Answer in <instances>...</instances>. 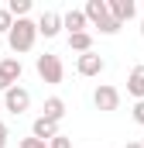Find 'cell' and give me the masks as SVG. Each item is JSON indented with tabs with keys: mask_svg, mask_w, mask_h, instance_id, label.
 Listing matches in <instances>:
<instances>
[{
	"mask_svg": "<svg viewBox=\"0 0 144 148\" xmlns=\"http://www.w3.org/2000/svg\"><path fill=\"white\" fill-rule=\"evenodd\" d=\"M82 10H86L89 24H93V28H100V35H117V31L124 28V24L110 14V3H107V0H89Z\"/></svg>",
	"mask_w": 144,
	"mask_h": 148,
	"instance_id": "obj_1",
	"label": "cell"
},
{
	"mask_svg": "<svg viewBox=\"0 0 144 148\" xmlns=\"http://www.w3.org/2000/svg\"><path fill=\"white\" fill-rule=\"evenodd\" d=\"M35 38H38V21L21 17V21H14V28L7 35V45H10V52H31L35 48Z\"/></svg>",
	"mask_w": 144,
	"mask_h": 148,
	"instance_id": "obj_2",
	"label": "cell"
},
{
	"mask_svg": "<svg viewBox=\"0 0 144 148\" xmlns=\"http://www.w3.org/2000/svg\"><path fill=\"white\" fill-rule=\"evenodd\" d=\"M35 69H38V76H41V83H52V86H58V83L65 79V66H62V59L52 55V52L38 55V59H35Z\"/></svg>",
	"mask_w": 144,
	"mask_h": 148,
	"instance_id": "obj_3",
	"label": "cell"
},
{
	"mask_svg": "<svg viewBox=\"0 0 144 148\" xmlns=\"http://www.w3.org/2000/svg\"><path fill=\"white\" fill-rule=\"evenodd\" d=\"M93 103H96V110L100 114H113L120 110V90L117 86H96V93H93Z\"/></svg>",
	"mask_w": 144,
	"mask_h": 148,
	"instance_id": "obj_4",
	"label": "cell"
},
{
	"mask_svg": "<svg viewBox=\"0 0 144 148\" xmlns=\"http://www.w3.org/2000/svg\"><path fill=\"white\" fill-rule=\"evenodd\" d=\"M21 59H0V93H7L10 86H21Z\"/></svg>",
	"mask_w": 144,
	"mask_h": 148,
	"instance_id": "obj_5",
	"label": "cell"
},
{
	"mask_svg": "<svg viewBox=\"0 0 144 148\" xmlns=\"http://www.w3.org/2000/svg\"><path fill=\"white\" fill-rule=\"evenodd\" d=\"M3 107L10 114H24L28 107H31V93L24 90V86H10L7 93H3Z\"/></svg>",
	"mask_w": 144,
	"mask_h": 148,
	"instance_id": "obj_6",
	"label": "cell"
},
{
	"mask_svg": "<svg viewBox=\"0 0 144 148\" xmlns=\"http://www.w3.org/2000/svg\"><path fill=\"white\" fill-rule=\"evenodd\" d=\"M103 69H107V62H103L100 52H86V55L75 59V73H79V76H100Z\"/></svg>",
	"mask_w": 144,
	"mask_h": 148,
	"instance_id": "obj_7",
	"label": "cell"
},
{
	"mask_svg": "<svg viewBox=\"0 0 144 148\" xmlns=\"http://www.w3.org/2000/svg\"><path fill=\"white\" fill-rule=\"evenodd\" d=\"M62 28H65V24H62V14H58V10H45V14L38 17V35H45V38H55Z\"/></svg>",
	"mask_w": 144,
	"mask_h": 148,
	"instance_id": "obj_8",
	"label": "cell"
},
{
	"mask_svg": "<svg viewBox=\"0 0 144 148\" xmlns=\"http://www.w3.org/2000/svg\"><path fill=\"white\" fill-rule=\"evenodd\" d=\"M62 24L69 28V35H82L89 28V17H86V10H65L62 14Z\"/></svg>",
	"mask_w": 144,
	"mask_h": 148,
	"instance_id": "obj_9",
	"label": "cell"
},
{
	"mask_svg": "<svg viewBox=\"0 0 144 148\" xmlns=\"http://www.w3.org/2000/svg\"><path fill=\"white\" fill-rule=\"evenodd\" d=\"M127 93L134 100H144V62L130 69V76H127Z\"/></svg>",
	"mask_w": 144,
	"mask_h": 148,
	"instance_id": "obj_10",
	"label": "cell"
},
{
	"mask_svg": "<svg viewBox=\"0 0 144 148\" xmlns=\"http://www.w3.org/2000/svg\"><path fill=\"white\" fill-rule=\"evenodd\" d=\"M31 134H35V138H41V141H52V138H58L62 131H58V124H55V121H45V117H38L35 124H31Z\"/></svg>",
	"mask_w": 144,
	"mask_h": 148,
	"instance_id": "obj_11",
	"label": "cell"
},
{
	"mask_svg": "<svg viewBox=\"0 0 144 148\" xmlns=\"http://www.w3.org/2000/svg\"><path fill=\"white\" fill-rule=\"evenodd\" d=\"M41 117L58 124V121L65 117V100H62V97H48V100H45V107H41Z\"/></svg>",
	"mask_w": 144,
	"mask_h": 148,
	"instance_id": "obj_12",
	"label": "cell"
},
{
	"mask_svg": "<svg viewBox=\"0 0 144 148\" xmlns=\"http://www.w3.org/2000/svg\"><path fill=\"white\" fill-rule=\"evenodd\" d=\"M110 3V14L124 24V21H130L134 14H137V7H134V0H107Z\"/></svg>",
	"mask_w": 144,
	"mask_h": 148,
	"instance_id": "obj_13",
	"label": "cell"
},
{
	"mask_svg": "<svg viewBox=\"0 0 144 148\" xmlns=\"http://www.w3.org/2000/svg\"><path fill=\"white\" fill-rule=\"evenodd\" d=\"M69 48H72V52H79V55L93 52V35H89V31H82V35H69Z\"/></svg>",
	"mask_w": 144,
	"mask_h": 148,
	"instance_id": "obj_14",
	"label": "cell"
},
{
	"mask_svg": "<svg viewBox=\"0 0 144 148\" xmlns=\"http://www.w3.org/2000/svg\"><path fill=\"white\" fill-rule=\"evenodd\" d=\"M7 10L14 14V21H21V17H28V14H31V0H10V3H7Z\"/></svg>",
	"mask_w": 144,
	"mask_h": 148,
	"instance_id": "obj_15",
	"label": "cell"
},
{
	"mask_svg": "<svg viewBox=\"0 0 144 148\" xmlns=\"http://www.w3.org/2000/svg\"><path fill=\"white\" fill-rule=\"evenodd\" d=\"M10 28H14V14L7 7H0V35H10Z\"/></svg>",
	"mask_w": 144,
	"mask_h": 148,
	"instance_id": "obj_16",
	"label": "cell"
},
{
	"mask_svg": "<svg viewBox=\"0 0 144 148\" xmlns=\"http://www.w3.org/2000/svg\"><path fill=\"white\" fill-rule=\"evenodd\" d=\"M48 148H72V138H69V134H58V138L48 141Z\"/></svg>",
	"mask_w": 144,
	"mask_h": 148,
	"instance_id": "obj_17",
	"label": "cell"
},
{
	"mask_svg": "<svg viewBox=\"0 0 144 148\" xmlns=\"http://www.w3.org/2000/svg\"><path fill=\"white\" fill-rule=\"evenodd\" d=\"M21 148H48V141H41V138L31 134V138H24V141H21Z\"/></svg>",
	"mask_w": 144,
	"mask_h": 148,
	"instance_id": "obj_18",
	"label": "cell"
},
{
	"mask_svg": "<svg viewBox=\"0 0 144 148\" xmlns=\"http://www.w3.org/2000/svg\"><path fill=\"white\" fill-rule=\"evenodd\" d=\"M130 114H134V121H137V124L144 127V100H137V103H134V110H130Z\"/></svg>",
	"mask_w": 144,
	"mask_h": 148,
	"instance_id": "obj_19",
	"label": "cell"
},
{
	"mask_svg": "<svg viewBox=\"0 0 144 148\" xmlns=\"http://www.w3.org/2000/svg\"><path fill=\"white\" fill-rule=\"evenodd\" d=\"M7 138H10V131H7V124L0 121V148H7Z\"/></svg>",
	"mask_w": 144,
	"mask_h": 148,
	"instance_id": "obj_20",
	"label": "cell"
},
{
	"mask_svg": "<svg viewBox=\"0 0 144 148\" xmlns=\"http://www.w3.org/2000/svg\"><path fill=\"white\" fill-rule=\"evenodd\" d=\"M124 148H144V145H141V141H127Z\"/></svg>",
	"mask_w": 144,
	"mask_h": 148,
	"instance_id": "obj_21",
	"label": "cell"
},
{
	"mask_svg": "<svg viewBox=\"0 0 144 148\" xmlns=\"http://www.w3.org/2000/svg\"><path fill=\"white\" fill-rule=\"evenodd\" d=\"M141 38H144V21H141Z\"/></svg>",
	"mask_w": 144,
	"mask_h": 148,
	"instance_id": "obj_22",
	"label": "cell"
},
{
	"mask_svg": "<svg viewBox=\"0 0 144 148\" xmlns=\"http://www.w3.org/2000/svg\"><path fill=\"white\" fill-rule=\"evenodd\" d=\"M141 145H144V134H141Z\"/></svg>",
	"mask_w": 144,
	"mask_h": 148,
	"instance_id": "obj_23",
	"label": "cell"
}]
</instances>
